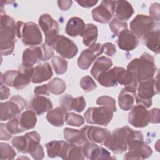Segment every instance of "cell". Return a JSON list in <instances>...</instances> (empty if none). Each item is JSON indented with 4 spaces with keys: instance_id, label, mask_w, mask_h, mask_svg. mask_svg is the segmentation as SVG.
<instances>
[{
    "instance_id": "6da1fadb",
    "label": "cell",
    "mask_w": 160,
    "mask_h": 160,
    "mask_svg": "<svg viewBox=\"0 0 160 160\" xmlns=\"http://www.w3.org/2000/svg\"><path fill=\"white\" fill-rule=\"evenodd\" d=\"M134 139L143 140L142 132L126 126L114 129L103 144L114 153L121 154L127 150L128 142Z\"/></svg>"
},
{
    "instance_id": "7a4b0ae2",
    "label": "cell",
    "mask_w": 160,
    "mask_h": 160,
    "mask_svg": "<svg viewBox=\"0 0 160 160\" xmlns=\"http://www.w3.org/2000/svg\"><path fill=\"white\" fill-rule=\"evenodd\" d=\"M16 23L8 15L1 11L0 49L4 56H8L13 52L16 42Z\"/></svg>"
},
{
    "instance_id": "3957f363",
    "label": "cell",
    "mask_w": 160,
    "mask_h": 160,
    "mask_svg": "<svg viewBox=\"0 0 160 160\" xmlns=\"http://www.w3.org/2000/svg\"><path fill=\"white\" fill-rule=\"evenodd\" d=\"M127 69L134 75L138 82H140L152 79L157 68L153 57L145 52L139 58L132 59L128 64Z\"/></svg>"
},
{
    "instance_id": "277c9868",
    "label": "cell",
    "mask_w": 160,
    "mask_h": 160,
    "mask_svg": "<svg viewBox=\"0 0 160 160\" xmlns=\"http://www.w3.org/2000/svg\"><path fill=\"white\" fill-rule=\"evenodd\" d=\"M33 68L21 66L18 71L9 70L1 75V82L16 89H22L31 81Z\"/></svg>"
},
{
    "instance_id": "5b68a950",
    "label": "cell",
    "mask_w": 160,
    "mask_h": 160,
    "mask_svg": "<svg viewBox=\"0 0 160 160\" xmlns=\"http://www.w3.org/2000/svg\"><path fill=\"white\" fill-rule=\"evenodd\" d=\"M16 36L26 46H36L42 41V36L38 26L32 22H16Z\"/></svg>"
},
{
    "instance_id": "8992f818",
    "label": "cell",
    "mask_w": 160,
    "mask_h": 160,
    "mask_svg": "<svg viewBox=\"0 0 160 160\" xmlns=\"http://www.w3.org/2000/svg\"><path fill=\"white\" fill-rule=\"evenodd\" d=\"M158 74L156 78L150 79L139 82L136 95V104L148 108L152 105V98L159 93Z\"/></svg>"
},
{
    "instance_id": "52a82bcc",
    "label": "cell",
    "mask_w": 160,
    "mask_h": 160,
    "mask_svg": "<svg viewBox=\"0 0 160 160\" xmlns=\"http://www.w3.org/2000/svg\"><path fill=\"white\" fill-rule=\"evenodd\" d=\"M159 25L150 16L138 14L130 22V29L137 38L142 39L150 32L159 28Z\"/></svg>"
},
{
    "instance_id": "ba28073f",
    "label": "cell",
    "mask_w": 160,
    "mask_h": 160,
    "mask_svg": "<svg viewBox=\"0 0 160 160\" xmlns=\"http://www.w3.org/2000/svg\"><path fill=\"white\" fill-rule=\"evenodd\" d=\"M86 121L91 124L108 126L113 117V111L108 107L100 106L89 108L85 112Z\"/></svg>"
},
{
    "instance_id": "9c48e42d",
    "label": "cell",
    "mask_w": 160,
    "mask_h": 160,
    "mask_svg": "<svg viewBox=\"0 0 160 160\" xmlns=\"http://www.w3.org/2000/svg\"><path fill=\"white\" fill-rule=\"evenodd\" d=\"M26 106L24 99L19 96H14L5 102L1 104V119L11 120L20 114Z\"/></svg>"
},
{
    "instance_id": "30bf717a",
    "label": "cell",
    "mask_w": 160,
    "mask_h": 160,
    "mask_svg": "<svg viewBox=\"0 0 160 160\" xmlns=\"http://www.w3.org/2000/svg\"><path fill=\"white\" fill-rule=\"evenodd\" d=\"M128 152L124 154L125 159H144L152 153L151 148L142 139H134L128 144Z\"/></svg>"
},
{
    "instance_id": "8fae6325",
    "label": "cell",
    "mask_w": 160,
    "mask_h": 160,
    "mask_svg": "<svg viewBox=\"0 0 160 160\" xmlns=\"http://www.w3.org/2000/svg\"><path fill=\"white\" fill-rule=\"evenodd\" d=\"M115 1H102L99 6L92 11V16L94 21L100 23H108L114 15Z\"/></svg>"
},
{
    "instance_id": "7c38bea8",
    "label": "cell",
    "mask_w": 160,
    "mask_h": 160,
    "mask_svg": "<svg viewBox=\"0 0 160 160\" xmlns=\"http://www.w3.org/2000/svg\"><path fill=\"white\" fill-rule=\"evenodd\" d=\"M128 122L135 128L146 127L149 123V111L144 106L137 104L129 113Z\"/></svg>"
},
{
    "instance_id": "4fadbf2b",
    "label": "cell",
    "mask_w": 160,
    "mask_h": 160,
    "mask_svg": "<svg viewBox=\"0 0 160 160\" xmlns=\"http://www.w3.org/2000/svg\"><path fill=\"white\" fill-rule=\"evenodd\" d=\"M103 52L102 46L97 43L84 50L78 59V65L83 70L88 69L98 56Z\"/></svg>"
},
{
    "instance_id": "5bb4252c",
    "label": "cell",
    "mask_w": 160,
    "mask_h": 160,
    "mask_svg": "<svg viewBox=\"0 0 160 160\" xmlns=\"http://www.w3.org/2000/svg\"><path fill=\"white\" fill-rule=\"evenodd\" d=\"M81 131L87 142L98 144H103L111 134L107 129L92 126H86Z\"/></svg>"
},
{
    "instance_id": "9a60e30c",
    "label": "cell",
    "mask_w": 160,
    "mask_h": 160,
    "mask_svg": "<svg viewBox=\"0 0 160 160\" xmlns=\"http://www.w3.org/2000/svg\"><path fill=\"white\" fill-rule=\"evenodd\" d=\"M82 152L84 158L88 159H113L111 153L102 147L99 146L96 143L86 142L82 146Z\"/></svg>"
},
{
    "instance_id": "2e32d148",
    "label": "cell",
    "mask_w": 160,
    "mask_h": 160,
    "mask_svg": "<svg viewBox=\"0 0 160 160\" xmlns=\"http://www.w3.org/2000/svg\"><path fill=\"white\" fill-rule=\"evenodd\" d=\"M53 48L62 57L68 59L73 58L78 51L76 44L64 36H59Z\"/></svg>"
},
{
    "instance_id": "e0dca14e",
    "label": "cell",
    "mask_w": 160,
    "mask_h": 160,
    "mask_svg": "<svg viewBox=\"0 0 160 160\" xmlns=\"http://www.w3.org/2000/svg\"><path fill=\"white\" fill-rule=\"evenodd\" d=\"M43 52L41 47L32 46L25 49L22 54V64L24 68H32V66L42 61Z\"/></svg>"
},
{
    "instance_id": "ac0fdd59",
    "label": "cell",
    "mask_w": 160,
    "mask_h": 160,
    "mask_svg": "<svg viewBox=\"0 0 160 160\" xmlns=\"http://www.w3.org/2000/svg\"><path fill=\"white\" fill-rule=\"evenodd\" d=\"M117 43L119 48L122 50L130 51L138 46L139 41L137 36L131 31L127 29L119 34Z\"/></svg>"
},
{
    "instance_id": "d6986e66",
    "label": "cell",
    "mask_w": 160,
    "mask_h": 160,
    "mask_svg": "<svg viewBox=\"0 0 160 160\" xmlns=\"http://www.w3.org/2000/svg\"><path fill=\"white\" fill-rule=\"evenodd\" d=\"M61 107L67 111L74 110L76 112H82L86 107V101L83 96L73 98L69 94L62 96L59 101Z\"/></svg>"
},
{
    "instance_id": "ffe728a7",
    "label": "cell",
    "mask_w": 160,
    "mask_h": 160,
    "mask_svg": "<svg viewBox=\"0 0 160 160\" xmlns=\"http://www.w3.org/2000/svg\"><path fill=\"white\" fill-rule=\"evenodd\" d=\"M27 107L36 114L41 115L44 112L50 111L52 108V104L48 98L44 96H36L31 99Z\"/></svg>"
},
{
    "instance_id": "44dd1931",
    "label": "cell",
    "mask_w": 160,
    "mask_h": 160,
    "mask_svg": "<svg viewBox=\"0 0 160 160\" xmlns=\"http://www.w3.org/2000/svg\"><path fill=\"white\" fill-rule=\"evenodd\" d=\"M137 89L124 88L121 91L118 96V103L119 107L123 111L131 109L134 104Z\"/></svg>"
},
{
    "instance_id": "7402d4cb",
    "label": "cell",
    "mask_w": 160,
    "mask_h": 160,
    "mask_svg": "<svg viewBox=\"0 0 160 160\" xmlns=\"http://www.w3.org/2000/svg\"><path fill=\"white\" fill-rule=\"evenodd\" d=\"M52 76V71L49 64H41L33 68L31 81L33 83H41L49 79Z\"/></svg>"
},
{
    "instance_id": "603a6c76",
    "label": "cell",
    "mask_w": 160,
    "mask_h": 160,
    "mask_svg": "<svg viewBox=\"0 0 160 160\" xmlns=\"http://www.w3.org/2000/svg\"><path fill=\"white\" fill-rule=\"evenodd\" d=\"M114 13L116 18L124 21L131 17L134 9L132 5L127 1H115Z\"/></svg>"
},
{
    "instance_id": "cb8c5ba5",
    "label": "cell",
    "mask_w": 160,
    "mask_h": 160,
    "mask_svg": "<svg viewBox=\"0 0 160 160\" xmlns=\"http://www.w3.org/2000/svg\"><path fill=\"white\" fill-rule=\"evenodd\" d=\"M39 24L45 36L52 34H59L58 22L48 14H43L39 18Z\"/></svg>"
},
{
    "instance_id": "d4e9b609",
    "label": "cell",
    "mask_w": 160,
    "mask_h": 160,
    "mask_svg": "<svg viewBox=\"0 0 160 160\" xmlns=\"http://www.w3.org/2000/svg\"><path fill=\"white\" fill-rule=\"evenodd\" d=\"M85 28L86 25L81 18L78 17H72L68 21L65 30L66 34L70 36H82L85 30Z\"/></svg>"
},
{
    "instance_id": "484cf974",
    "label": "cell",
    "mask_w": 160,
    "mask_h": 160,
    "mask_svg": "<svg viewBox=\"0 0 160 160\" xmlns=\"http://www.w3.org/2000/svg\"><path fill=\"white\" fill-rule=\"evenodd\" d=\"M117 82L121 85L124 86L125 88L137 89L138 81L134 75L129 71L126 70L123 68L118 67Z\"/></svg>"
},
{
    "instance_id": "4316f807",
    "label": "cell",
    "mask_w": 160,
    "mask_h": 160,
    "mask_svg": "<svg viewBox=\"0 0 160 160\" xmlns=\"http://www.w3.org/2000/svg\"><path fill=\"white\" fill-rule=\"evenodd\" d=\"M61 158L64 159H84L85 158L81 146L68 143L66 142Z\"/></svg>"
},
{
    "instance_id": "83f0119b",
    "label": "cell",
    "mask_w": 160,
    "mask_h": 160,
    "mask_svg": "<svg viewBox=\"0 0 160 160\" xmlns=\"http://www.w3.org/2000/svg\"><path fill=\"white\" fill-rule=\"evenodd\" d=\"M112 66V62L109 58L106 56H101L98 58L95 61L91 68V74L96 79L99 75L104 72L108 71Z\"/></svg>"
},
{
    "instance_id": "f1b7e54d",
    "label": "cell",
    "mask_w": 160,
    "mask_h": 160,
    "mask_svg": "<svg viewBox=\"0 0 160 160\" xmlns=\"http://www.w3.org/2000/svg\"><path fill=\"white\" fill-rule=\"evenodd\" d=\"M66 111L61 107L56 108L54 109H51L48 112L46 119L49 122L56 127H61L64 125L65 122V116Z\"/></svg>"
},
{
    "instance_id": "f546056e",
    "label": "cell",
    "mask_w": 160,
    "mask_h": 160,
    "mask_svg": "<svg viewBox=\"0 0 160 160\" xmlns=\"http://www.w3.org/2000/svg\"><path fill=\"white\" fill-rule=\"evenodd\" d=\"M19 124L22 131L33 128L36 124L37 118L36 113L32 110H26L18 117Z\"/></svg>"
},
{
    "instance_id": "4dcf8cb0",
    "label": "cell",
    "mask_w": 160,
    "mask_h": 160,
    "mask_svg": "<svg viewBox=\"0 0 160 160\" xmlns=\"http://www.w3.org/2000/svg\"><path fill=\"white\" fill-rule=\"evenodd\" d=\"M118 67H114L108 71L101 73L96 80L104 87H113L118 84L117 82Z\"/></svg>"
},
{
    "instance_id": "1f68e13d",
    "label": "cell",
    "mask_w": 160,
    "mask_h": 160,
    "mask_svg": "<svg viewBox=\"0 0 160 160\" xmlns=\"http://www.w3.org/2000/svg\"><path fill=\"white\" fill-rule=\"evenodd\" d=\"M148 48L156 54L159 53V28H158L142 39Z\"/></svg>"
},
{
    "instance_id": "d6a6232c",
    "label": "cell",
    "mask_w": 160,
    "mask_h": 160,
    "mask_svg": "<svg viewBox=\"0 0 160 160\" xmlns=\"http://www.w3.org/2000/svg\"><path fill=\"white\" fill-rule=\"evenodd\" d=\"M64 138L71 144L82 146L87 142L81 131L66 128L64 129Z\"/></svg>"
},
{
    "instance_id": "836d02e7",
    "label": "cell",
    "mask_w": 160,
    "mask_h": 160,
    "mask_svg": "<svg viewBox=\"0 0 160 160\" xmlns=\"http://www.w3.org/2000/svg\"><path fill=\"white\" fill-rule=\"evenodd\" d=\"M98 35V31L96 26L93 24H86L85 30L82 35L84 44L89 47L94 45L97 40Z\"/></svg>"
},
{
    "instance_id": "e575fe53",
    "label": "cell",
    "mask_w": 160,
    "mask_h": 160,
    "mask_svg": "<svg viewBox=\"0 0 160 160\" xmlns=\"http://www.w3.org/2000/svg\"><path fill=\"white\" fill-rule=\"evenodd\" d=\"M66 142L63 141H52L46 144L47 153L49 158L61 157Z\"/></svg>"
},
{
    "instance_id": "d590c367",
    "label": "cell",
    "mask_w": 160,
    "mask_h": 160,
    "mask_svg": "<svg viewBox=\"0 0 160 160\" xmlns=\"http://www.w3.org/2000/svg\"><path fill=\"white\" fill-rule=\"evenodd\" d=\"M47 84L49 91L55 95H59L62 94L66 88L65 82L62 79L58 78H54Z\"/></svg>"
},
{
    "instance_id": "8d00e7d4",
    "label": "cell",
    "mask_w": 160,
    "mask_h": 160,
    "mask_svg": "<svg viewBox=\"0 0 160 160\" xmlns=\"http://www.w3.org/2000/svg\"><path fill=\"white\" fill-rule=\"evenodd\" d=\"M51 64L58 74H62L66 72L68 69V61L59 56H54L51 60Z\"/></svg>"
},
{
    "instance_id": "74e56055",
    "label": "cell",
    "mask_w": 160,
    "mask_h": 160,
    "mask_svg": "<svg viewBox=\"0 0 160 160\" xmlns=\"http://www.w3.org/2000/svg\"><path fill=\"white\" fill-rule=\"evenodd\" d=\"M1 160L13 159L16 156L14 148L9 144L4 142H1L0 144Z\"/></svg>"
},
{
    "instance_id": "f35d334b",
    "label": "cell",
    "mask_w": 160,
    "mask_h": 160,
    "mask_svg": "<svg viewBox=\"0 0 160 160\" xmlns=\"http://www.w3.org/2000/svg\"><path fill=\"white\" fill-rule=\"evenodd\" d=\"M11 143L19 152L22 153H26L28 140L25 135L14 137L11 141Z\"/></svg>"
},
{
    "instance_id": "ab89813d",
    "label": "cell",
    "mask_w": 160,
    "mask_h": 160,
    "mask_svg": "<svg viewBox=\"0 0 160 160\" xmlns=\"http://www.w3.org/2000/svg\"><path fill=\"white\" fill-rule=\"evenodd\" d=\"M65 121L70 126L79 127L84 123V119L81 115L74 112H67L65 116Z\"/></svg>"
},
{
    "instance_id": "60d3db41",
    "label": "cell",
    "mask_w": 160,
    "mask_h": 160,
    "mask_svg": "<svg viewBox=\"0 0 160 160\" xmlns=\"http://www.w3.org/2000/svg\"><path fill=\"white\" fill-rule=\"evenodd\" d=\"M109 28L114 35L118 36L121 31L128 29V24L125 21L115 18L109 23Z\"/></svg>"
},
{
    "instance_id": "b9f144b4",
    "label": "cell",
    "mask_w": 160,
    "mask_h": 160,
    "mask_svg": "<svg viewBox=\"0 0 160 160\" xmlns=\"http://www.w3.org/2000/svg\"><path fill=\"white\" fill-rule=\"evenodd\" d=\"M97 104L109 108L113 112L116 111L115 100L109 96H102L99 97L96 100Z\"/></svg>"
},
{
    "instance_id": "7bdbcfd3",
    "label": "cell",
    "mask_w": 160,
    "mask_h": 160,
    "mask_svg": "<svg viewBox=\"0 0 160 160\" xmlns=\"http://www.w3.org/2000/svg\"><path fill=\"white\" fill-rule=\"evenodd\" d=\"M80 86L86 92L92 91L97 88L96 84L89 76H86L81 78L80 81Z\"/></svg>"
},
{
    "instance_id": "ee69618b",
    "label": "cell",
    "mask_w": 160,
    "mask_h": 160,
    "mask_svg": "<svg viewBox=\"0 0 160 160\" xmlns=\"http://www.w3.org/2000/svg\"><path fill=\"white\" fill-rule=\"evenodd\" d=\"M5 128L11 134H16L23 132L20 128L18 118H14L5 124Z\"/></svg>"
},
{
    "instance_id": "f6af8a7d",
    "label": "cell",
    "mask_w": 160,
    "mask_h": 160,
    "mask_svg": "<svg viewBox=\"0 0 160 160\" xmlns=\"http://www.w3.org/2000/svg\"><path fill=\"white\" fill-rule=\"evenodd\" d=\"M159 10H160V6L159 3H152L150 8H149V14L150 17L154 20V21H159Z\"/></svg>"
},
{
    "instance_id": "bcb514c9",
    "label": "cell",
    "mask_w": 160,
    "mask_h": 160,
    "mask_svg": "<svg viewBox=\"0 0 160 160\" xmlns=\"http://www.w3.org/2000/svg\"><path fill=\"white\" fill-rule=\"evenodd\" d=\"M41 48L43 52V59L42 61H45L49 59L54 54V51L52 47L48 46L46 43H44L41 45Z\"/></svg>"
},
{
    "instance_id": "7dc6e473",
    "label": "cell",
    "mask_w": 160,
    "mask_h": 160,
    "mask_svg": "<svg viewBox=\"0 0 160 160\" xmlns=\"http://www.w3.org/2000/svg\"><path fill=\"white\" fill-rule=\"evenodd\" d=\"M102 46L104 53L109 56H114L116 52V46L111 42L104 43L103 45H102Z\"/></svg>"
},
{
    "instance_id": "c3c4849f",
    "label": "cell",
    "mask_w": 160,
    "mask_h": 160,
    "mask_svg": "<svg viewBox=\"0 0 160 160\" xmlns=\"http://www.w3.org/2000/svg\"><path fill=\"white\" fill-rule=\"evenodd\" d=\"M159 109L153 108L149 111V122L159 123Z\"/></svg>"
},
{
    "instance_id": "681fc988",
    "label": "cell",
    "mask_w": 160,
    "mask_h": 160,
    "mask_svg": "<svg viewBox=\"0 0 160 160\" xmlns=\"http://www.w3.org/2000/svg\"><path fill=\"white\" fill-rule=\"evenodd\" d=\"M49 89L48 87V84H43L42 86H37L34 88V92L37 96L40 95H49Z\"/></svg>"
},
{
    "instance_id": "f907efd6",
    "label": "cell",
    "mask_w": 160,
    "mask_h": 160,
    "mask_svg": "<svg viewBox=\"0 0 160 160\" xmlns=\"http://www.w3.org/2000/svg\"><path fill=\"white\" fill-rule=\"evenodd\" d=\"M0 89H1V99L4 100L8 99L10 96V92L9 88L4 84L2 82H1L0 84Z\"/></svg>"
},
{
    "instance_id": "816d5d0a",
    "label": "cell",
    "mask_w": 160,
    "mask_h": 160,
    "mask_svg": "<svg viewBox=\"0 0 160 160\" xmlns=\"http://www.w3.org/2000/svg\"><path fill=\"white\" fill-rule=\"evenodd\" d=\"M1 140H9L11 138V134H10L5 128V124H1Z\"/></svg>"
},
{
    "instance_id": "f5cc1de1",
    "label": "cell",
    "mask_w": 160,
    "mask_h": 160,
    "mask_svg": "<svg viewBox=\"0 0 160 160\" xmlns=\"http://www.w3.org/2000/svg\"><path fill=\"white\" fill-rule=\"evenodd\" d=\"M72 1H69V0H65V1H58V4L59 8L62 10V11H67L68 10L71 5H72Z\"/></svg>"
},
{
    "instance_id": "db71d44e",
    "label": "cell",
    "mask_w": 160,
    "mask_h": 160,
    "mask_svg": "<svg viewBox=\"0 0 160 160\" xmlns=\"http://www.w3.org/2000/svg\"><path fill=\"white\" fill-rule=\"evenodd\" d=\"M98 1H78L77 2L82 7L84 8H91L94 6L95 4L98 3Z\"/></svg>"
}]
</instances>
